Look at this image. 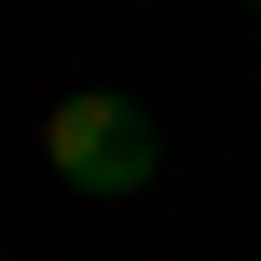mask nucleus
<instances>
[{
    "mask_svg": "<svg viewBox=\"0 0 261 261\" xmlns=\"http://www.w3.org/2000/svg\"><path fill=\"white\" fill-rule=\"evenodd\" d=\"M41 151H55V179H69V193H151V165H165V138H151V110H138V96H55Z\"/></svg>",
    "mask_w": 261,
    "mask_h": 261,
    "instance_id": "obj_1",
    "label": "nucleus"
}]
</instances>
